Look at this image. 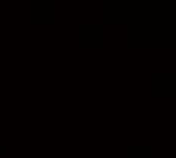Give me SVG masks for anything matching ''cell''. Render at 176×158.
<instances>
[]
</instances>
